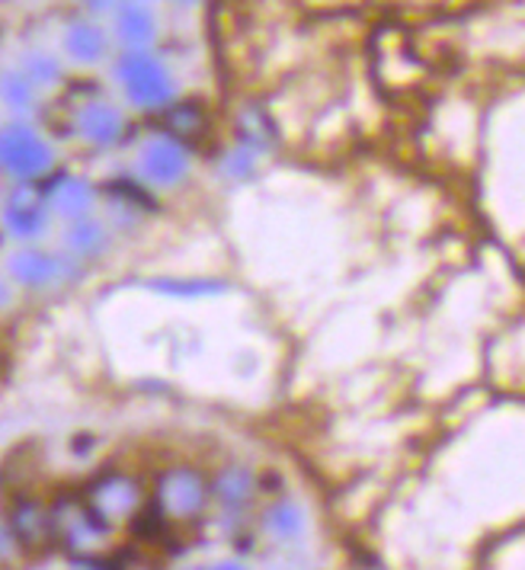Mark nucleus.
I'll return each mask as SVG.
<instances>
[{
    "instance_id": "7ed1b4c3",
    "label": "nucleus",
    "mask_w": 525,
    "mask_h": 570,
    "mask_svg": "<svg viewBox=\"0 0 525 570\" xmlns=\"http://www.w3.org/2000/svg\"><path fill=\"white\" fill-rule=\"evenodd\" d=\"M116 32L131 49H148L158 36V23L148 3L141 0H119L116 3Z\"/></svg>"
},
{
    "instance_id": "2eb2a0df",
    "label": "nucleus",
    "mask_w": 525,
    "mask_h": 570,
    "mask_svg": "<svg viewBox=\"0 0 525 570\" xmlns=\"http://www.w3.org/2000/svg\"><path fill=\"white\" fill-rule=\"evenodd\" d=\"M71 247L80 250V254H93V250H100L103 247V232L97 228V225H78V228H71Z\"/></svg>"
},
{
    "instance_id": "f8f14e48",
    "label": "nucleus",
    "mask_w": 525,
    "mask_h": 570,
    "mask_svg": "<svg viewBox=\"0 0 525 570\" xmlns=\"http://www.w3.org/2000/svg\"><path fill=\"white\" fill-rule=\"evenodd\" d=\"M90 206V189L80 180H65L58 186V208L68 215H80Z\"/></svg>"
},
{
    "instance_id": "20e7f679",
    "label": "nucleus",
    "mask_w": 525,
    "mask_h": 570,
    "mask_svg": "<svg viewBox=\"0 0 525 570\" xmlns=\"http://www.w3.org/2000/svg\"><path fill=\"white\" fill-rule=\"evenodd\" d=\"M141 170L148 174V180L174 186L186 174V151L170 138H155L141 155Z\"/></svg>"
},
{
    "instance_id": "f3484780",
    "label": "nucleus",
    "mask_w": 525,
    "mask_h": 570,
    "mask_svg": "<svg viewBox=\"0 0 525 570\" xmlns=\"http://www.w3.org/2000/svg\"><path fill=\"white\" fill-rule=\"evenodd\" d=\"M83 7H90V10H109V7H116L119 0H80Z\"/></svg>"
},
{
    "instance_id": "4468645a",
    "label": "nucleus",
    "mask_w": 525,
    "mask_h": 570,
    "mask_svg": "<svg viewBox=\"0 0 525 570\" xmlns=\"http://www.w3.org/2000/svg\"><path fill=\"white\" fill-rule=\"evenodd\" d=\"M32 83H55L58 80V61H55L52 55H46V52H36V55H29V61H27V71H23Z\"/></svg>"
},
{
    "instance_id": "423d86ee",
    "label": "nucleus",
    "mask_w": 525,
    "mask_h": 570,
    "mask_svg": "<svg viewBox=\"0 0 525 570\" xmlns=\"http://www.w3.org/2000/svg\"><path fill=\"white\" fill-rule=\"evenodd\" d=\"M80 126L93 145H112L122 135V116L109 104H90L80 112Z\"/></svg>"
},
{
    "instance_id": "dca6fc26",
    "label": "nucleus",
    "mask_w": 525,
    "mask_h": 570,
    "mask_svg": "<svg viewBox=\"0 0 525 570\" xmlns=\"http://www.w3.org/2000/svg\"><path fill=\"white\" fill-rule=\"evenodd\" d=\"M218 493H221V500H228V503L247 500V474H244V471H228V474H221V478H218Z\"/></svg>"
},
{
    "instance_id": "0eeeda50",
    "label": "nucleus",
    "mask_w": 525,
    "mask_h": 570,
    "mask_svg": "<svg viewBox=\"0 0 525 570\" xmlns=\"http://www.w3.org/2000/svg\"><path fill=\"white\" fill-rule=\"evenodd\" d=\"M10 273L27 285H49L61 276V259L39 254V250H27L10 263Z\"/></svg>"
},
{
    "instance_id": "6e6552de",
    "label": "nucleus",
    "mask_w": 525,
    "mask_h": 570,
    "mask_svg": "<svg viewBox=\"0 0 525 570\" xmlns=\"http://www.w3.org/2000/svg\"><path fill=\"white\" fill-rule=\"evenodd\" d=\"M164 500L174 513H196L202 507V488L192 474H174L164 484Z\"/></svg>"
},
{
    "instance_id": "f03ea898",
    "label": "nucleus",
    "mask_w": 525,
    "mask_h": 570,
    "mask_svg": "<svg viewBox=\"0 0 525 570\" xmlns=\"http://www.w3.org/2000/svg\"><path fill=\"white\" fill-rule=\"evenodd\" d=\"M119 80L126 83L131 100L141 106L167 104L174 94L170 75L164 71L158 58H151L145 49H131L119 58Z\"/></svg>"
},
{
    "instance_id": "9d476101",
    "label": "nucleus",
    "mask_w": 525,
    "mask_h": 570,
    "mask_svg": "<svg viewBox=\"0 0 525 570\" xmlns=\"http://www.w3.org/2000/svg\"><path fill=\"white\" fill-rule=\"evenodd\" d=\"M167 122L174 135H184V138H196L199 131L206 129V116L196 104H177L167 112Z\"/></svg>"
},
{
    "instance_id": "f257e3e1",
    "label": "nucleus",
    "mask_w": 525,
    "mask_h": 570,
    "mask_svg": "<svg viewBox=\"0 0 525 570\" xmlns=\"http://www.w3.org/2000/svg\"><path fill=\"white\" fill-rule=\"evenodd\" d=\"M52 167V151L46 148V141L27 126H7L0 129V170H7L10 177H42Z\"/></svg>"
},
{
    "instance_id": "39448f33",
    "label": "nucleus",
    "mask_w": 525,
    "mask_h": 570,
    "mask_svg": "<svg viewBox=\"0 0 525 570\" xmlns=\"http://www.w3.org/2000/svg\"><path fill=\"white\" fill-rule=\"evenodd\" d=\"M65 52L80 65H93L106 55V32L97 23L78 20L65 29Z\"/></svg>"
},
{
    "instance_id": "9b49d317",
    "label": "nucleus",
    "mask_w": 525,
    "mask_h": 570,
    "mask_svg": "<svg viewBox=\"0 0 525 570\" xmlns=\"http://www.w3.org/2000/svg\"><path fill=\"white\" fill-rule=\"evenodd\" d=\"M0 97L10 106L27 109L29 100H32V80H29L23 71H7V75L0 78Z\"/></svg>"
},
{
    "instance_id": "1a4fd4ad",
    "label": "nucleus",
    "mask_w": 525,
    "mask_h": 570,
    "mask_svg": "<svg viewBox=\"0 0 525 570\" xmlns=\"http://www.w3.org/2000/svg\"><path fill=\"white\" fill-rule=\"evenodd\" d=\"M7 225H10V232L17 234H36L39 225H42V208L29 196H17L7 206Z\"/></svg>"
},
{
    "instance_id": "a211bd4d",
    "label": "nucleus",
    "mask_w": 525,
    "mask_h": 570,
    "mask_svg": "<svg viewBox=\"0 0 525 570\" xmlns=\"http://www.w3.org/2000/svg\"><path fill=\"white\" fill-rule=\"evenodd\" d=\"M177 3H196V0H177Z\"/></svg>"
},
{
    "instance_id": "ddd939ff",
    "label": "nucleus",
    "mask_w": 525,
    "mask_h": 570,
    "mask_svg": "<svg viewBox=\"0 0 525 570\" xmlns=\"http://www.w3.org/2000/svg\"><path fill=\"white\" fill-rule=\"evenodd\" d=\"M266 522H269V529H273L279 539H291V535H298V532H301V513H298L295 507H289V503L273 507V510H269V517H266Z\"/></svg>"
}]
</instances>
